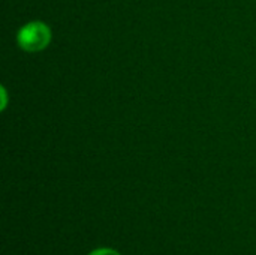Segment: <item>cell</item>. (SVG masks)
I'll use <instances>...</instances> for the list:
<instances>
[{"label": "cell", "mask_w": 256, "mask_h": 255, "mask_svg": "<svg viewBox=\"0 0 256 255\" xmlns=\"http://www.w3.org/2000/svg\"><path fill=\"white\" fill-rule=\"evenodd\" d=\"M16 41L24 51H42L51 42V30L42 21H32L20 29Z\"/></svg>", "instance_id": "1"}, {"label": "cell", "mask_w": 256, "mask_h": 255, "mask_svg": "<svg viewBox=\"0 0 256 255\" xmlns=\"http://www.w3.org/2000/svg\"><path fill=\"white\" fill-rule=\"evenodd\" d=\"M88 255H122V254H120V252H117L116 249H111V248H99V249L92 251Z\"/></svg>", "instance_id": "2"}]
</instances>
